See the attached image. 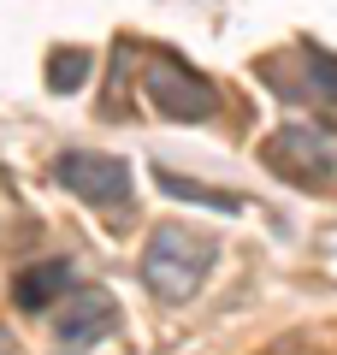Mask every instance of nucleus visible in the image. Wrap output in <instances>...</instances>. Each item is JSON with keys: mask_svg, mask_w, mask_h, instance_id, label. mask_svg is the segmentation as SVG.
Listing matches in <instances>:
<instances>
[{"mask_svg": "<svg viewBox=\"0 0 337 355\" xmlns=\"http://www.w3.org/2000/svg\"><path fill=\"white\" fill-rule=\"evenodd\" d=\"M142 83H148L154 113L178 119V125H201V119L219 113V89H213L201 71H189L178 53H154L148 71H142Z\"/></svg>", "mask_w": 337, "mask_h": 355, "instance_id": "f03ea898", "label": "nucleus"}, {"mask_svg": "<svg viewBox=\"0 0 337 355\" xmlns=\"http://www.w3.org/2000/svg\"><path fill=\"white\" fill-rule=\"evenodd\" d=\"M112 326H119V308H112L107 291H77V296H65V314H60V343H65V349H89V343L107 338Z\"/></svg>", "mask_w": 337, "mask_h": 355, "instance_id": "39448f33", "label": "nucleus"}, {"mask_svg": "<svg viewBox=\"0 0 337 355\" xmlns=\"http://www.w3.org/2000/svg\"><path fill=\"white\" fill-rule=\"evenodd\" d=\"M89 77V53L83 48H60L48 60V89H60V95H71V89H83Z\"/></svg>", "mask_w": 337, "mask_h": 355, "instance_id": "0eeeda50", "label": "nucleus"}, {"mask_svg": "<svg viewBox=\"0 0 337 355\" xmlns=\"http://www.w3.org/2000/svg\"><path fill=\"white\" fill-rule=\"evenodd\" d=\"M213 266V243L196 237V231L184 225H160L148 237V254H142V279H148L154 296H166V302H189V296L201 291V279H207Z\"/></svg>", "mask_w": 337, "mask_h": 355, "instance_id": "f257e3e1", "label": "nucleus"}, {"mask_svg": "<svg viewBox=\"0 0 337 355\" xmlns=\"http://www.w3.org/2000/svg\"><path fill=\"white\" fill-rule=\"evenodd\" d=\"M6 343H12V338H6V326H0V355H12V349H6Z\"/></svg>", "mask_w": 337, "mask_h": 355, "instance_id": "1a4fd4ad", "label": "nucleus"}, {"mask_svg": "<svg viewBox=\"0 0 337 355\" xmlns=\"http://www.w3.org/2000/svg\"><path fill=\"white\" fill-rule=\"evenodd\" d=\"M65 284H71V266H65V261H36V266H24V272H18L12 302L24 308V314H42L53 296H65Z\"/></svg>", "mask_w": 337, "mask_h": 355, "instance_id": "423d86ee", "label": "nucleus"}, {"mask_svg": "<svg viewBox=\"0 0 337 355\" xmlns=\"http://www.w3.org/2000/svg\"><path fill=\"white\" fill-rule=\"evenodd\" d=\"M266 166L290 184H302V190H320L337 178V142L313 125H284L266 137Z\"/></svg>", "mask_w": 337, "mask_h": 355, "instance_id": "7ed1b4c3", "label": "nucleus"}, {"mask_svg": "<svg viewBox=\"0 0 337 355\" xmlns=\"http://www.w3.org/2000/svg\"><path fill=\"white\" fill-rule=\"evenodd\" d=\"M53 172H60V184L77 196V202H89V207H112V214L125 219V207H130V172H125V160H119V154L65 148Z\"/></svg>", "mask_w": 337, "mask_h": 355, "instance_id": "20e7f679", "label": "nucleus"}, {"mask_svg": "<svg viewBox=\"0 0 337 355\" xmlns=\"http://www.w3.org/2000/svg\"><path fill=\"white\" fill-rule=\"evenodd\" d=\"M160 190L189 196V202H213V207H225V214H237V196H225V190H201V184H189V178H178V172H160Z\"/></svg>", "mask_w": 337, "mask_h": 355, "instance_id": "6e6552de", "label": "nucleus"}]
</instances>
